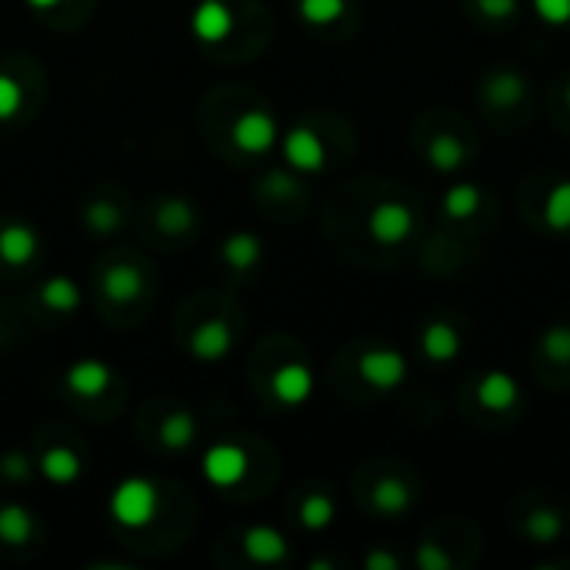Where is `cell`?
<instances>
[{"label": "cell", "mask_w": 570, "mask_h": 570, "mask_svg": "<svg viewBox=\"0 0 570 570\" xmlns=\"http://www.w3.org/2000/svg\"><path fill=\"white\" fill-rule=\"evenodd\" d=\"M83 220H87V227H90V230H97V234H110V230H117V227H120V210H117L110 200H94V204L87 207Z\"/></svg>", "instance_id": "4dcf8cb0"}, {"label": "cell", "mask_w": 570, "mask_h": 570, "mask_svg": "<svg viewBox=\"0 0 570 570\" xmlns=\"http://www.w3.org/2000/svg\"><path fill=\"white\" fill-rule=\"evenodd\" d=\"M478 10L491 20H511L521 13V0H478Z\"/></svg>", "instance_id": "e575fe53"}, {"label": "cell", "mask_w": 570, "mask_h": 570, "mask_svg": "<svg viewBox=\"0 0 570 570\" xmlns=\"http://www.w3.org/2000/svg\"><path fill=\"white\" fill-rule=\"evenodd\" d=\"M160 494L147 478H127L110 494V514L124 528H147L157 514Z\"/></svg>", "instance_id": "6da1fadb"}, {"label": "cell", "mask_w": 570, "mask_h": 570, "mask_svg": "<svg viewBox=\"0 0 570 570\" xmlns=\"http://www.w3.org/2000/svg\"><path fill=\"white\" fill-rule=\"evenodd\" d=\"M40 304H43L47 311L70 314V311H77V304H80V291H77V284L67 281V277H50V281L40 287Z\"/></svg>", "instance_id": "d4e9b609"}, {"label": "cell", "mask_w": 570, "mask_h": 570, "mask_svg": "<svg viewBox=\"0 0 570 570\" xmlns=\"http://www.w3.org/2000/svg\"><path fill=\"white\" fill-rule=\"evenodd\" d=\"M568 104H570V83H568Z\"/></svg>", "instance_id": "ab89813d"}, {"label": "cell", "mask_w": 570, "mask_h": 570, "mask_svg": "<svg viewBox=\"0 0 570 570\" xmlns=\"http://www.w3.org/2000/svg\"><path fill=\"white\" fill-rule=\"evenodd\" d=\"M524 94H528V77L514 67H501V70L488 73V80H484V100L494 110L518 107L524 100Z\"/></svg>", "instance_id": "ba28073f"}, {"label": "cell", "mask_w": 570, "mask_h": 570, "mask_svg": "<svg viewBox=\"0 0 570 570\" xmlns=\"http://www.w3.org/2000/svg\"><path fill=\"white\" fill-rule=\"evenodd\" d=\"M63 384H67L77 397H97V394H104L107 384H110V367L100 364V361H77V364L67 367Z\"/></svg>", "instance_id": "5bb4252c"}, {"label": "cell", "mask_w": 570, "mask_h": 570, "mask_svg": "<svg viewBox=\"0 0 570 570\" xmlns=\"http://www.w3.org/2000/svg\"><path fill=\"white\" fill-rule=\"evenodd\" d=\"M0 478L7 481H27L30 478V461L20 451H10L0 458Z\"/></svg>", "instance_id": "836d02e7"}, {"label": "cell", "mask_w": 570, "mask_h": 570, "mask_svg": "<svg viewBox=\"0 0 570 570\" xmlns=\"http://www.w3.org/2000/svg\"><path fill=\"white\" fill-rule=\"evenodd\" d=\"M428 164L438 170V174H458L464 164H468V147L461 137L454 134H438L431 144H428Z\"/></svg>", "instance_id": "2e32d148"}, {"label": "cell", "mask_w": 570, "mask_h": 570, "mask_svg": "<svg viewBox=\"0 0 570 570\" xmlns=\"http://www.w3.org/2000/svg\"><path fill=\"white\" fill-rule=\"evenodd\" d=\"M461 347H464V341H461L458 327H451L448 321H431L421 334V351L434 364H451L461 354Z\"/></svg>", "instance_id": "7c38bea8"}, {"label": "cell", "mask_w": 570, "mask_h": 570, "mask_svg": "<svg viewBox=\"0 0 570 570\" xmlns=\"http://www.w3.org/2000/svg\"><path fill=\"white\" fill-rule=\"evenodd\" d=\"M541 354L551 364H570V327L568 324H551L541 334Z\"/></svg>", "instance_id": "f546056e"}, {"label": "cell", "mask_w": 570, "mask_h": 570, "mask_svg": "<svg viewBox=\"0 0 570 570\" xmlns=\"http://www.w3.org/2000/svg\"><path fill=\"white\" fill-rule=\"evenodd\" d=\"M37 254V234L27 224H10L0 230V261L10 267L27 264Z\"/></svg>", "instance_id": "ac0fdd59"}, {"label": "cell", "mask_w": 570, "mask_h": 570, "mask_svg": "<svg viewBox=\"0 0 570 570\" xmlns=\"http://www.w3.org/2000/svg\"><path fill=\"white\" fill-rule=\"evenodd\" d=\"M247 474V454L237 444H214L204 454V478L214 488H234Z\"/></svg>", "instance_id": "277c9868"}, {"label": "cell", "mask_w": 570, "mask_h": 570, "mask_svg": "<svg viewBox=\"0 0 570 570\" xmlns=\"http://www.w3.org/2000/svg\"><path fill=\"white\" fill-rule=\"evenodd\" d=\"M441 204H444V214H448L451 220H468V217H474V214L481 210L484 190H481L478 184H471V180H461V184L448 187V194H444Z\"/></svg>", "instance_id": "ffe728a7"}, {"label": "cell", "mask_w": 570, "mask_h": 570, "mask_svg": "<svg viewBox=\"0 0 570 570\" xmlns=\"http://www.w3.org/2000/svg\"><path fill=\"white\" fill-rule=\"evenodd\" d=\"M271 391L284 407H301L311 394H314V374L307 364H284L274 377H271Z\"/></svg>", "instance_id": "9c48e42d"}, {"label": "cell", "mask_w": 570, "mask_h": 570, "mask_svg": "<svg viewBox=\"0 0 570 570\" xmlns=\"http://www.w3.org/2000/svg\"><path fill=\"white\" fill-rule=\"evenodd\" d=\"M474 394H478V404H481L484 411H494V414L514 411V407L521 404V387H518V381H514L508 371H488V374L478 381Z\"/></svg>", "instance_id": "52a82bcc"}, {"label": "cell", "mask_w": 570, "mask_h": 570, "mask_svg": "<svg viewBox=\"0 0 570 570\" xmlns=\"http://www.w3.org/2000/svg\"><path fill=\"white\" fill-rule=\"evenodd\" d=\"M30 7H37V10H47V7H57L60 0H27Z\"/></svg>", "instance_id": "74e56055"}, {"label": "cell", "mask_w": 570, "mask_h": 570, "mask_svg": "<svg viewBox=\"0 0 570 570\" xmlns=\"http://www.w3.org/2000/svg\"><path fill=\"white\" fill-rule=\"evenodd\" d=\"M544 224L554 234H568L570 230V180H561L544 204Z\"/></svg>", "instance_id": "484cf974"}, {"label": "cell", "mask_w": 570, "mask_h": 570, "mask_svg": "<svg viewBox=\"0 0 570 570\" xmlns=\"http://www.w3.org/2000/svg\"><path fill=\"white\" fill-rule=\"evenodd\" d=\"M234 144L244 154H267L277 144V124H274V117L264 114V110H247L234 124Z\"/></svg>", "instance_id": "5b68a950"}, {"label": "cell", "mask_w": 570, "mask_h": 570, "mask_svg": "<svg viewBox=\"0 0 570 570\" xmlns=\"http://www.w3.org/2000/svg\"><path fill=\"white\" fill-rule=\"evenodd\" d=\"M367 568L371 570H397L401 568V561H397L394 554H387V551H371V554H367Z\"/></svg>", "instance_id": "8d00e7d4"}, {"label": "cell", "mask_w": 570, "mask_h": 570, "mask_svg": "<svg viewBox=\"0 0 570 570\" xmlns=\"http://www.w3.org/2000/svg\"><path fill=\"white\" fill-rule=\"evenodd\" d=\"M194 438H197V421L187 411H174V414L164 417V424H160V444L167 451H184V448L194 444Z\"/></svg>", "instance_id": "cb8c5ba5"}, {"label": "cell", "mask_w": 570, "mask_h": 570, "mask_svg": "<svg viewBox=\"0 0 570 570\" xmlns=\"http://www.w3.org/2000/svg\"><path fill=\"white\" fill-rule=\"evenodd\" d=\"M534 13L551 23V27H564L570 23V0H531Z\"/></svg>", "instance_id": "1f68e13d"}, {"label": "cell", "mask_w": 570, "mask_h": 570, "mask_svg": "<svg viewBox=\"0 0 570 570\" xmlns=\"http://www.w3.org/2000/svg\"><path fill=\"white\" fill-rule=\"evenodd\" d=\"M100 287L114 304H130L144 294V277L130 264H110L100 277Z\"/></svg>", "instance_id": "9a60e30c"}, {"label": "cell", "mask_w": 570, "mask_h": 570, "mask_svg": "<svg viewBox=\"0 0 570 570\" xmlns=\"http://www.w3.org/2000/svg\"><path fill=\"white\" fill-rule=\"evenodd\" d=\"M417 564L424 570H451L454 568V561L438 548V544H421V551H417Z\"/></svg>", "instance_id": "d590c367"}, {"label": "cell", "mask_w": 570, "mask_h": 570, "mask_svg": "<svg viewBox=\"0 0 570 570\" xmlns=\"http://www.w3.org/2000/svg\"><path fill=\"white\" fill-rule=\"evenodd\" d=\"M40 474L53 484H73L80 478V461L70 448H50L40 461Z\"/></svg>", "instance_id": "603a6c76"}, {"label": "cell", "mask_w": 570, "mask_h": 570, "mask_svg": "<svg viewBox=\"0 0 570 570\" xmlns=\"http://www.w3.org/2000/svg\"><path fill=\"white\" fill-rule=\"evenodd\" d=\"M407 357L394 347H374L364 351L357 361V374L364 377V384H371L374 391H394L407 381Z\"/></svg>", "instance_id": "3957f363"}, {"label": "cell", "mask_w": 570, "mask_h": 570, "mask_svg": "<svg viewBox=\"0 0 570 570\" xmlns=\"http://www.w3.org/2000/svg\"><path fill=\"white\" fill-rule=\"evenodd\" d=\"M230 347H234V334L224 321H207L190 334V354L197 361H207V364L224 361L230 354Z\"/></svg>", "instance_id": "30bf717a"}, {"label": "cell", "mask_w": 570, "mask_h": 570, "mask_svg": "<svg viewBox=\"0 0 570 570\" xmlns=\"http://www.w3.org/2000/svg\"><path fill=\"white\" fill-rule=\"evenodd\" d=\"M564 531H568L564 514H561V511H554V508H538V511H531V514L524 518V534H528L534 544H541V548H548V544L561 541V538H564Z\"/></svg>", "instance_id": "d6986e66"}, {"label": "cell", "mask_w": 570, "mask_h": 570, "mask_svg": "<svg viewBox=\"0 0 570 570\" xmlns=\"http://www.w3.org/2000/svg\"><path fill=\"white\" fill-rule=\"evenodd\" d=\"M240 544H244V554H247L254 564H277V561L287 558V541H284V534L274 531V528H264V524L247 528Z\"/></svg>", "instance_id": "4fadbf2b"}, {"label": "cell", "mask_w": 570, "mask_h": 570, "mask_svg": "<svg viewBox=\"0 0 570 570\" xmlns=\"http://www.w3.org/2000/svg\"><path fill=\"white\" fill-rule=\"evenodd\" d=\"M284 157H287V164H291L294 170H301V174H317V170L324 167V160H327V150H324L321 137H317L311 127H294V130H287V137H284Z\"/></svg>", "instance_id": "8992f818"}, {"label": "cell", "mask_w": 570, "mask_h": 570, "mask_svg": "<svg viewBox=\"0 0 570 570\" xmlns=\"http://www.w3.org/2000/svg\"><path fill=\"white\" fill-rule=\"evenodd\" d=\"M297 514H301V524L307 531H324V528L334 524L337 508H334V501L327 494H311V498H304V504H301Z\"/></svg>", "instance_id": "4316f807"}, {"label": "cell", "mask_w": 570, "mask_h": 570, "mask_svg": "<svg viewBox=\"0 0 570 570\" xmlns=\"http://www.w3.org/2000/svg\"><path fill=\"white\" fill-rule=\"evenodd\" d=\"M311 568H314V570H327V568H331V561H314Z\"/></svg>", "instance_id": "f35d334b"}, {"label": "cell", "mask_w": 570, "mask_h": 570, "mask_svg": "<svg viewBox=\"0 0 570 570\" xmlns=\"http://www.w3.org/2000/svg\"><path fill=\"white\" fill-rule=\"evenodd\" d=\"M190 30H194L204 43H217V40H224V37L234 30V13H230V7L220 3V0H204V3L194 10V17H190Z\"/></svg>", "instance_id": "8fae6325"}, {"label": "cell", "mask_w": 570, "mask_h": 570, "mask_svg": "<svg viewBox=\"0 0 570 570\" xmlns=\"http://www.w3.org/2000/svg\"><path fill=\"white\" fill-rule=\"evenodd\" d=\"M20 100H23L20 83L13 77L0 73V120H10L20 110Z\"/></svg>", "instance_id": "d6a6232c"}, {"label": "cell", "mask_w": 570, "mask_h": 570, "mask_svg": "<svg viewBox=\"0 0 570 570\" xmlns=\"http://www.w3.org/2000/svg\"><path fill=\"white\" fill-rule=\"evenodd\" d=\"M30 534H33L30 511L20 508V504H3L0 508V541L10 544V548H20V544L30 541Z\"/></svg>", "instance_id": "7402d4cb"}, {"label": "cell", "mask_w": 570, "mask_h": 570, "mask_svg": "<svg viewBox=\"0 0 570 570\" xmlns=\"http://www.w3.org/2000/svg\"><path fill=\"white\" fill-rule=\"evenodd\" d=\"M157 227L167 230V234H184L194 227V207L180 197H170L167 204H160L157 210Z\"/></svg>", "instance_id": "83f0119b"}, {"label": "cell", "mask_w": 570, "mask_h": 570, "mask_svg": "<svg viewBox=\"0 0 570 570\" xmlns=\"http://www.w3.org/2000/svg\"><path fill=\"white\" fill-rule=\"evenodd\" d=\"M367 234L381 247H397L414 234V210L404 200H381L367 214Z\"/></svg>", "instance_id": "7a4b0ae2"}, {"label": "cell", "mask_w": 570, "mask_h": 570, "mask_svg": "<svg viewBox=\"0 0 570 570\" xmlns=\"http://www.w3.org/2000/svg\"><path fill=\"white\" fill-rule=\"evenodd\" d=\"M220 254H224V261H227L234 271H250V267L261 261V254H264V244H261L254 234H247V230H237V234H230V237L224 240Z\"/></svg>", "instance_id": "44dd1931"}, {"label": "cell", "mask_w": 570, "mask_h": 570, "mask_svg": "<svg viewBox=\"0 0 570 570\" xmlns=\"http://www.w3.org/2000/svg\"><path fill=\"white\" fill-rule=\"evenodd\" d=\"M297 10L307 23L314 27H327L337 23L347 10V0H297Z\"/></svg>", "instance_id": "f1b7e54d"}, {"label": "cell", "mask_w": 570, "mask_h": 570, "mask_svg": "<svg viewBox=\"0 0 570 570\" xmlns=\"http://www.w3.org/2000/svg\"><path fill=\"white\" fill-rule=\"evenodd\" d=\"M371 504L384 518H401L411 508V488L401 478H381L371 491Z\"/></svg>", "instance_id": "e0dca14e"}]
</instances>
